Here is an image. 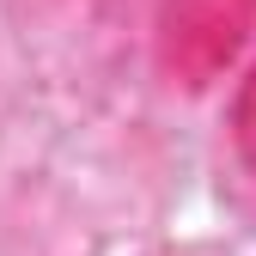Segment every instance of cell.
<instances>
[{
    "label": "cell",
    "mask_w": 256,
    "mask_h": 256,
    "mask_svg": "<svg viewBox=\"0 0 256 256\" xmlns=\"http://www.w3.org/2000/svg\"><path fill=\"white\" fill-rule=\"evenodd\" d=\"M238 152L256 165V68L244 80V98H238Z\"/></svg>",
    "instance_id": "1"
}]
</instances>
